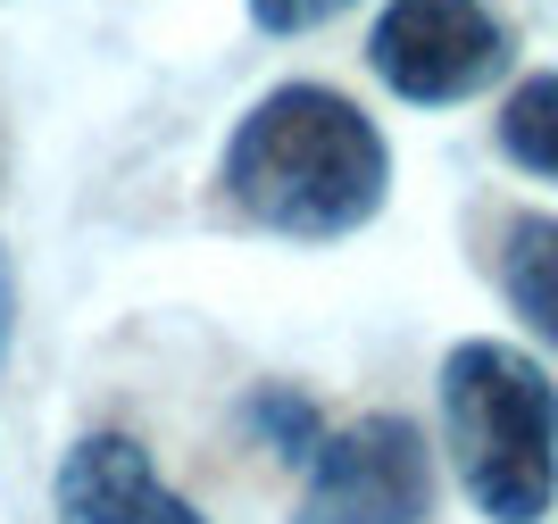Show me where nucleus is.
Returning <instances> with one entry per match:
<instances>
[{
  "mask_svg": "<svg viewBox=\"0 0 558 524\" xmlns=\"http://www.w3.org/2000/svg\"><path fill=\"white\" fill-rule=\"evenodd\" d=\"M50 516L59 524H209L201 508L159 475V458L134 434H84L59 475H50Z\"/></svg>",
  "mask_w": 558,
  "mask_h": 524,
  "instance_id": "nucleus-5",
  "label": "nucleus"
},
{
  "mask_svg": "<svg viewBox=\"0 0 558 524\" xmlns=\"http://www.w3.org/2000/svg\"><path fill=\"white\" fill-rule=\"evenodd\" d=\"M9 325H17V267L0 251V366H9Z\"/></svg>",
  "mask_w": 558,
  "mask_h": 524,
  "instance_id": "nucleus-10",
  "label": "nucleus"
},
{
  "mask_svg": "<svg viewBox=\"0 0 558 524\" xmlns=\"http://www.w3.org/2000/svg\"><path fill=\"white\" fill-rule=\"evenodd\" d=\"M367 68L409 109H459L517 68V25L500 0H384L367 25Z\"/></svg>",
  "mask_w": 558,
  "mask_h": 524,
  "instance_id": "nucleus-3",
  "label": "nucleus"
},
{
  "mask_svg": "<svg viewBox=\"0 0 558 524\" xmlns=\"http://www.w3.org/2000/svg\"><path fill=\"white\" fill-rule=\"evenodd\" d=\"M434 516V450L400 409L326 425L308 458L292 524H425Z\"/></svg>",
  "mask_w": 558,
  "mask_h": 524,
  "instance_id": "nucleus-4",
  "label": "nucleus"
},
{
  "mask_svg": "<svg viewBox=\"0 0 558 524\" xmlns=\"http://www.w3.org/2000/svg\"><path fill=\"white\" fill-rule=\"evenodd\" d=\"M217 192L258 233L350 242L392 200V142L350 92L276 84L233 117L226 150H217Z\"/></svg>",
  "mask_w": 558,
  "mask_h": 524,
  "instance_id": "nucleus-1",
  "label": "nucleus"
},
{
  "mask_svg": "<svg viewBox=\"0 0 558 524\" xmlns=\"http://www.w3.org/2000/svg\"><path fill=\"white\" fill-rule=\"evenodd\" d=\"M242 425L267 441V458H292V466H308L317 441H326V409H317L301 383H258L251 400H242Z\"/></svg>",
  "mask_w": 558,
  "mask_h": 524,
  "instance_id": "nucleus-8",
  "label": "nucleus"
},
{
  "mask_svg": "<svg viewBox=\"0 0 558 524\" xmlns=\"http://www.w3.org/2000/svg\"><path fill=\"white\" fill-rule=\"evenodd\" d=\"M492 275H500V300L517 308V325L542 350H558V217L550 208H517L509 226H500Z\"/></svg>",
  "mask_w": 558,
  "mask_h": 524,
  "instance_id": "nucleus-6",
  "label": "nucleus"
},
{
  "mask_svg": "<svg viewBox=\"0 0 558 524\" xmlns=\"http://www.w3.org/2000/svg\"><path fill=\"white\" fill-rule=\"evenodd\" d=\"M342 9H359V0H251V25L258 34H317Z\"/></svg>",
  "mask_w": 558,
  "mask_h": 524,
  "instance_id": "nucleus-9",
  "label": "nucleus"
},
{
  "mask_svg": "<svg viewBox=\"0 0 558 524\" xmlns=\"http://www.w3.org/2000/svg\"><path fill=\"white\" fill-rule=\"evenodd\" d=\"M442 450L484 524H542L558 508V375L517 342H450L434 375Z\"/></svg>",
  "mask_w": 558,
  "mask_h": 524,
  "instance_id": "nucleus-2",
  "label": "nucleus"
},
{
  "mask_svg": "<svg viewBox=\"0 0 558 524\" xmlns=\"http://www.w3.org/2000/svg\"><path fill=\"white\" fill-rule=\"evenodd\" d=\"M492 142H500V159H509L517 175L558 183V68L517 75L500 117H492Z\"/></svg>",
  "mask_w": 558,
  "mask_h": 524,
  "instance_id": "nucleus-7",
  "label": "nucleus"
}]
</instances>
